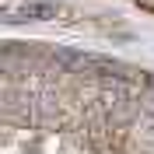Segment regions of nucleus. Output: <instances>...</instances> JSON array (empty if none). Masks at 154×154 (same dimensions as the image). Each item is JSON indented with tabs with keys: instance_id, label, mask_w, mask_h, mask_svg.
I'll return each instance as SVG.
<instances>
[{
	"instance_id": "f257e3e1",
	"label": "nucleus",
	"mask_w": 154,
	"mask_h": 154,
	"mask_svg": "<svg viewBox=\"0 0 154 154\" xmlns=\"http://www.w3.org/2000/svg\"><path fill=\"white\" fill-rule=\"evenodd\" d=\"M133 4H137L140 11H147V14H154V0H133Z\"/></svg>"
}]
</instances>
